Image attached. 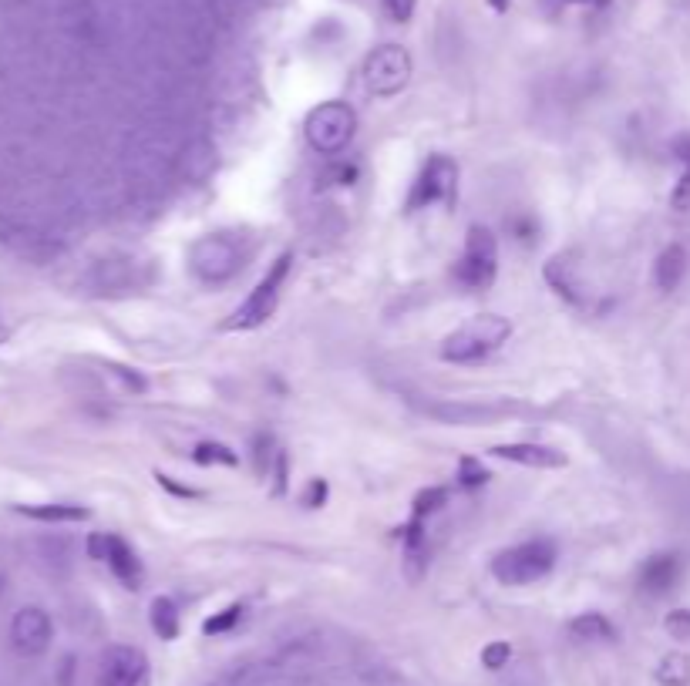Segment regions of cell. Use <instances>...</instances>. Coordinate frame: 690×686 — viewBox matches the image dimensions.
<instances>
[{"label":"cell","mask_w":690,"mask_h":686,"mask_svg":"<svg viewBox=\"0 0 690 686\" xmlns=\"http://www.w3.org/2000/svg\"><path fill=\"white\" fill-rule=\"evenodd\" d=\"M327 502V481L324 478H314L307 485V491H303V505L307 508H320Z\"/></svg>","instance_id":"obj_31"},{"label":"cell","mask_w":690,"mask_h":686,"mask_svg":"<svg viewBox=\"0 0 690 686\" xmlns=\"http://www.w3.org/2000/svg\"><path fill=\"white\" fill-rule=\"evenodd\" d=\"M680 572H684V562H680V555L674 552H660V555H650L647 562L640 565V592L650 599L657 596H667L670 589L677 586Z\"/></svg>","instance_id":"obj_12"},{"label":"cell","mask_w":690,"mask_h":686,"mask_svg":"<svg viewBox=\"0 0 690 686\" xmlns=\"http://www.w3.org/2000/svg\"><path fill=\"white\" fill-rule=\"evenodd\" d=\"M414 7H418V0H384V14L394 24H408L414 17Z\"/></svg>","instance_id":"obj_30"},{"label":"cell","mask_w":690,"mask_h":686,"mask_svg":"<svg viewBox=\"0 0 690 686\" xmlns=\"http://www.w3.org/2000/svg\"><path fill=\"white\" fill-rule=\"evenodd\" d=\"M512 337V323L499 317V313H478L465 323V327H458L452 337H445L441 343V357L448 360V364H478V360H485L492 354V350H499L505 340Z\"/></svg>","instance_id":"obj_1"},{"label":"cell","mask_w":690,"mask_h":686,"mask_svg":"<svg viewBox=\"0 0 690 686\" xmlns=\"http://www.w3.org/2000/svg\"><path fill=\"white\" fill-rule=\"evenodd\" d=\"M239 616H243V606H239V602H233V606H226L223 613L209 616L206 623H202V633H206V636H223V633H229V629L239 623Z\"/></svg>","instance_id":"obj_24"},{"label":"cell","mask_w":690,"mask_h":686,"mask_svg":"<svg viewBox=\"0 0 690 686\" xmlns=\"http://www.w3.org/2000/svg\"><path fill=\"white\" fill-rule=\"evenodd\" d=\"M155 481H159L162 488H169L172 495H179V498H199V491L196 488H186V485H176L169 475H162V471H155Z\"/></svg>","instance_id":"obj_33"},{"label":"cell","mask_w":690,"mask_h":686,"mask_svg":"<svg viewBox=\"0 0 690 686\" xmlns=\"http://www.w3.org/2000/svg\"><path fill=\"white\" fill-rule=\"evenodd\" d=\"M680 159H684V172H680L674 192H670V206H674L677 212H687L690 209V148H687V155H680Z\"/></svg>","instance_id":"obj_25"},{"label":"cell","mask_w":690,"mask_h":686,"mask_svg":"<svg viewBox=\"0 0 690 686\" xmlns=\"http://www.w3.org/2000/svg\"><path fill=\"white\" fill-rule=\"evenodd\" d=\"M569 633H573L576 639H583V643H613L616 626L603 613H583L569 623Z\"/></svg>","instance_id":"obj_18"},{"label":"cell","mask_w":690,"mask_h":686,"mask_svg":"<svg viewBox=\"0 0 690 686\" xmlns=\"http://www.w3.org/2000/svg\"><path fill=\"white\" fill-rule=\"evenodd\" d=\"M105 565L115 572V579L122 582L125 589H142V579H145L142 559H138V552L122 539V535H112V532H108Z\"/></svg>","instance_id":"obj_13"},{"label":"cell","mask_w":690,"mask_h":686,"mask_svg":"<svg viewBox=\"0 0 690 686\" xmlns=\"http://www.w3.org/2000/svg\"><path fill=\"white\" fill-rule=\"evenodd\" d=\"M112 370H115V374H118V377H122V380H125V384H128V387H132V391H135V394H142V391H145V387H149V384H145V377H142V374H135V370H128V367H122V364H112Z\"/></svg>","instance_id":"obj_32"},{"label":"cell","mask_w":690,"mask_h":686,"mask_svg":"<svg viewBox=\"0 0 690 686\" xmlns=\"http://www.w3.org/2000/svg\"><path fill=\"white\" fill-rule=\"evenodd\" d=\"M290 270H293V253L276 256L273 263L266 266L263 280L253 286L250 296H246L243 307H236L233 320L226 323V330H256V327H263V323L273 317L276 303H280V293H283V286H287V280H290Z\"/></svg>","instance_id":"obj_3"},{"label":"cell","mask_w":690,"mask_h":686,"mask_svg":"<svg viewBox=\"0 0 690 686\" xmlns=\"http://www.w3.org/2000/svg\"><path fill=\"white\" fill-rule=\"evenodd\" d=\"M105 549H108V532H95L88 539V555L95 562H105Z\"/></svg>","instance_id":"obj_34"},{"label":"cell","mask_w":690,"mask_h":686,"mask_svg":"<svg viewBox=\"0 0 690 686\" xmlns=\"http://www.w3.org/2000/svg\"><path fill=\"white\" fill-rule=\"evenodd\" d=\"M556 542L549 539H529L519 542L512 549H502L492 559V576L502 582V586H532V582L546 579L552 569H556Z\"/></svg>","instance_id":"obj_2"},{"label":"cell","mask_w":690,"mask_h":686,"mask_svg":"<svg viewBox=\"0 0 690 686\" xmlns=\"http://www.w3.org/2000/svg\"><path fill=\"white\" fill-rule=\"evenodd\" d=\"M431 421L452 424V428H492L502 417H509L505 404H472V401H428L421 404Z\"/></svg>","instance_id":"obj_9"},{"label":"cell","mask_w":690,"mask_h":686,"mask_svg":"<svg viewBox=\"0 0 690 686\" xmlns=\"http://www.w3.org/2000/svg\"><path fill=\"white\" fill-rule=\"evenodd\" d=\"M411 54L401 48V44H381L364 58V88L371 91L374 98H394L408 88L411 81Z\"/></svg>","instance_id":"obj_6"},{"label":"cell","mask_w":690,"mask_h":686,"mask_svg":"<svg viewBox=\"0 0 690 686\" xmlns=\"http://www.w3.org/2000/svg\"><path fill=\"white\" fill-rule=\"evenodd\" d=\"M17 512L38 522H85L88 518V508L81 505H21Z\"/></svg>","instance_id":"obj_20"},{"label":"cell","mask_w":690,"mask_h":686,"mask_svg":"<svg viewBox=\"0 0 690 686\" xmlns=\"http://www.w3.org/2000/svg\"><path fill=\"white\" fill-rule=\"evenodd\" d=\"M458 481H462L465 488H482L485 481H489V471L482 468V461L462 458V461H458Z\"/></svg>","instance_id":"obj_26"},{"label":"cell","mask_w":690,"mask_h":686,"mask_svg":"<svg viewBox=\"0 0 690 686\" xmlns=\"http://www.w3.org/2000/svg\"><path fill=\"white\" fill-rule=\"evenodd\" d=\"M54 639V623L41 606H24L11 623V643L21 656H41L48 653Z\"/></svg>","instance_id":"obj_10"},{"label":"cell","mask_w":690,"mask_h":686,"mask_svg":"<svg viewBox=\"0 0 690 686\" xmlns=\"http://www.w3.org/2000/svg\"><path fill=\"white\" fill-rule=\"evenodd\" d=\"M657 680L664 686H690V656L687 653H667L657 663Z\"/></svg>","instance_id":"obj_21"},{"label":"cell","mask_w":690,"mask_h":686,"mask_svg":"<svg viewBox=\"0 0 690 686\" xmlns=\"http://www.w3.org/2000/svg\"><path fill=\"white\" fill-rule=\"evenodd\" d=\"M499 276V243L492 229L472 226L465 236L462 259L455 263V283L468 293H485Z\"/></svg>","instance_id":"obj_5"},{"label":"cell","mask_w":690,"mask_h":686,"mask_svg":"<svg viewBox=\"0 0 690 686\" xmlns=\"http://www.w3.org/2000/svg\"><path fill=\"white\" fill-rule=\"evenodd\" d=\"M98 686H149V656L138 646H108L98 660Z\"/></svg>","instance_id":"obj_8"},{"label":"cell","mask_w":690,"mask_h":686,"mask_svg":"<svg viewBox=\"0 0 690 686\" xmlns=\"http://www.w3.org/2000/svg\"><path fill=\"white\" fill-rule=\"evenodd\" d=\"M0 592H4V576H0Z\"/></svg>","instance_id":"obj_36"},{"label":"cell","mask_w":690,"mask_h":686,"mask_svg":"<svg viewBox=\"0 0 690 686\" xmlns=\"http://www.w3.org/2000/svg\"><path fill=\"white\" fill-rule=\"evenodd\" d=\"M276 454H280V451L273 448V438H266V434H260V438H256V471H260V475L270 478Z\"/></svg>","instance_id":"obj_28"},{"label":"cell","mask_w":690,"mask_h":686,"mask_svg":"<svg viewBox=\"0 0 690 686\" xmlns=\"http://www.w3.org/2000/svg\"><path fill=\"white\" fill-rule=\"evenodd\" d=\"M687 276V249L680 243H670L664 253L657 256V266H653V280L664 293H674Z\"/></svg>","instance_id":"obj_16"},{"label":"cell","mask_w":690,"mask_h":686,"mask_svg":"<svg viewBox=\"0 0 690 686\" xmlns=\"http://www.w3.org/2000/svg\"><path fill=\"white\" fill-rule=\"evenodd\" d=\"M357 132V115L347 101H324L307 115L303 135L307 145L320 155H340Z\"/></svg>","instance_id":"obj_4"},{"label":"cell","mask_w":690,"mask_h":686,"mask_svg":"<svg viewBox=\"0 0 690 686\" xmlns=\"http://www.w3.org/2000/svg\"><path fill=\"white\" fill-rule=\"evenodd\" d=\"M492 454L522 468H539V471L566 468V454L556 448H546V444H495Z\"/></svg>","instance_id":"obj_14"},{"label":"cell","mask_w":690,"mask_h":686,"mask_svg":"<svg viewBox=\"0 0 690 686\" xmlns=\"http://www.w3.org/2000/svg\"><path fill=\"white\" fill-rule=\"evenodd\" d=\"M664 629L674 639H690V609H674V613H667Z\"/></svg>","instance_id":"obj_29"},{"label":"cell","mask_w":690,"mask_h":686,"mask_svg":"<svg viewBox=\"0 0 690 686\" xmlns=\"http://www.w3.org/2000/svg\"><path fill=\"white\" fill-rule=\"evenodd\" d=\"M149 616H152V629H155V636H159V639H176L179 636V626H182L179 606L169 596L152 599V613Z\"/></svg>","instance_id":"obj_19"},{"label":"cell","mask_w":690,"mask_h":686,"mask_svg":"<svg viewBox=\"0 0 690 686\" xmlns=\"http://www.w3.org/2000/svg\"><path fill=\"white\" fill-rule=\"evenodd\" d=\"M512 660V646L509 643H489L482 650V666L485 670H502Z\"/></svg>","instance_id":"obj_27"},{"label":"cell","mask_w":690,"mask_h":686,"mask_svg":"<svg viewBox=\"0 0 690 686\" xmlns=\"http://www.w3.org/2000/svg\"><path fill=\"white\" fill-rule=\"evenodd\" d=\"M7 337H11V330H7L4 323H0V343H7Z\"/></svg>","instance_id":"obj_35"},{"label":"cell","mask_w":690,"mask_h":686,"mask_svg":"<svg viewBox=\"0 0 690 686\" xmlns=\"http://www.w3.org/2000/svg\"><path fill=\"white\" fill-rule=\"evenodd\" d=\"M448 495H452V491H448V488H441V485H435V488H425V491H418V498H414V515H411V518H421V522H425L428 515L441 512V508L448 505Z\"/></svg>","instance_id":"obj_23"},{"label":"cell","mask_w":690,"mask_h":686,"mask_svg":"<svg viewBox=\"0 0 690 686\" xmlns=\"http://www.w3.org/2000/svg\"><path fill=\"white\" fill-rule=\"evenodd\" d=\"M236 263H239V256L226 236H206L202 243H196V249H192V270H196L199 280H206V283H219V280H226V276H233Z\"/></svg>","instance_id":"obj_11"},{"label":"cell","mask_w":690,"mask_h":686,"mask_svg":"<svg viewBox=\"0 0 690 686\" xmlns=\"http://www.w3.org/2000/svg\"><path fill=\"white\" fill-rule=\"evenodd\" d=\"M546 283L556 290L559 296H566V300L579 303V280H576V263L573 256H552L546 263Z\"/></svg>","instance_id":"obj_17"},{"label":"cell","mask_w":690,"mask_h":686,"mask_svg":"<svg viewBox=\"0 0 690 686\" xmlns=\"http://www.w3.org/2000/svg\"><path fill=\"white\" fill-rule=\"evenodd\" d=\"M401 535H404V559H401L404 576H408V582H421L428 576V562H431L425 522H421V518H411Z\"/></svg>","instance_id":"obj_15"},{"label":"cell","mask_w":690,"mask_h":686,"mask_svg":"<svg viewBox=\"0 0 690 686\" xmlns=\"http://www.w3.org/2000/svg\"><path fill=\"white\" fill-rule=\"evenodd\" d=\"M192 458L199 461V465H223V468H236L239 465V454L233 448H226V444L219 441H202L196 444V451H192Z\"/></svg>","instance_id":"obj_22"},{"label":"cell","mask_w":690,"mask_h":686,"mask_svg":"<svg viewBox=\"0 0 690 686\" xmlns=\"http://www.w3.org/2000/svg\"><path fill=\"white\" fill-rule=\"evenodd\" d=\"M458 192V165L448 155H431L408 192V212L428 209L435 202H452Z\"/></svg>","instance_id":"obj_7"}]
</instances>
